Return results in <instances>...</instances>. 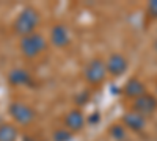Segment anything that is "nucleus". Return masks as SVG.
<instances>
[{
  "mask_svg": "<svg viewBox=\"0 0 157 141\" xmlns=\"http://www.w3.org/2000/svg\"><path fill=\"white\" fill-rule=\"evenodd\" d=\"M38 22H39L38 13L33 8H25L21 11V14L17 16V19L14 22V30H16V33L22 35V38L29 36L36 28Z\"/></svg>",
  "mask_w": 157,
  "mask_h": 141,
  "instance_id": "1",
  "label": "nucleus"
},
{
  "mask_svg": "<svg viewBox=\"0 0 157 141\" xmlns=\"http://www.w3.org/2000/svg\"><path fill=\"white\" fill-rule=\"evenodd\" d=\"M46 49V41L41 35L32 33L29 36H24L21 39V50L27 58H35Z\"/></svg>",
  "mask_w": 157,
  "mask_h": 141,
  "instance_id": "2",
  "label": "nucleus"
},
{
  "mask_svg": "<svg viewBox=\"0 0 157 141\" xmlns=\"http://www.w3.org/2000/svg\"><path fill=\"white\" fill-rule=\"evenodd\" d=\"M10 113H11L13 119H14L16 122H19V124H30L35 118V111L29 105L22 104V102L13 104L10 107Z\"/></svg>",
  "mask_w": 157,
  "mask_h": 141,
  "instance_id": "3",
  "label": "nucleus"
},
{
  "mask_svg": "<svg viewBox=\"0 0 157 141\" xmlns=\"http://www.w3.org/2000/svg\"><path fill=\"white\" fill-rule=\"evenodd\" d=\"M105 69H107V66L104 65L102 61H99V60L90 63L86 71H85L86 80L90 83H101L104 80V77H105Z\"/></svg>",
  "mask_w": 157,
  "mask_h": 141,
  "instance_id": "4",
  "label": "nucleus"
},
{
  "mask_svg": "<svg viewBox=\"0 0 157 141\" xmlns=\"http://www.w3.org/2000/svg\"><path fill=\"white\" fill-rule=\"evenodd\" d=\"M134 108L137 113L140 114H151L155 108H157V100L152 97V96H148V94H143L140 96L137 100H135V104H134Z\"/></svg>",
  "mask_w": 157,
  "mask_h": 141,
  "instance_id": "5",
  "label": "nucleus"
},
{
  "mask_svg": "<svg viewBox=\"0 0 157 141\" xmlns=\"http://www.w3.org/2000/svg\"><path fill=\"white\" fill-rule=\"evenodd\" d=\"M126 69H127V61H126V58H124L123 55L115 54V55H112V57L109 58V61H107V71H109L110 74H113V75H121Z\"/></svg>",
  "mask_w": 157,
  "mask_h": 141,
  "instance_id": "6",
  "label": "nucleus"
},
{
  "mask_svg": "<svg viewBox=\"0 0 157 141\" xmlns=\"http://www.w3.org/2000/svg\"><path fill=\"white\" fill-rule=\"evenodd\" d=\"M52 43H54L57 47H64L69 43V33L68 28L63 27V25H57L52 30Z\"/></svg>",
  "mask_w": 157,
  "mask_h": 141,
  "instance_id": "7",
  "label": "nucleus"
},
{
  "mask_svg": "<svg viewBox=\"0 0 157 141\" xmlns=\"http://www.w3.org/2000/svg\"><path fill=\"white\" fill-rule=\"evenodd\" d=\"M124 122L132 130H141L143 127H145V124H146V119H145L143 114H140L137 111H130V113H127L124 116Z\"/></svg>",
  "mask_w": 157,
  "mask_h": 141,
  "instance_id": "8",
  "label": "nucleus"
},
{
  "mask_svg": "<svg viewBox=\"0 0 157 141\" xmlns=\"http://www.w3.org/2000/svg\"><path fill=\"white\" fill-rule=\"evenodd\" d=\"M124 91H126L127 96L138 99L140 96L145 94V85H143L140 80H137V79H132V80H129L127 85L124 86Z\"/></svg>",
  "mask_w": 157,
  "mask_h": 141,
  "instance_id": "9",
  "label": "nucleus"
},
{
  "mask_svg": "<svg viewBox=\"0 0 157 141\" xmlns=\"http://www.w3.org/2000/svg\"><path fill=\"white\" fill-rule=\"evenodd\" d=\"M10 82L13 85H16V86H21V85H25V83H29L30 82V75L27 71H24V69H13L10 72Z\"/></svg>",
  "mask_w": 157,
  "mask_h": 141,
  "instance_id": "10",
  "label": "nucleus"
},
{
  "mask_svg": "<svg viewBox=\"0 0 157 141\" xmlns=\"http://www.w3.org/2000/svg\"><path fill=\"white\" fill-rule=\"evenodd\" d=\"M66 125L71 130H80L83 127V114L77 110L71 111L66 116Z\"/></svg>",
  "mask_w": 157,
  "mask_h": 141,
  "instance_id": "11",
  "label": "nucleus"
},
{
  "mask_svg": "<svg viewBox=\"0 0 157 141\" xmlns=\"http://www.w3.org/2000/svg\"><path fill=\"white\" fill-rule=\"evenodd\" d=\"M17 130L10 124L0 125V141H16Z\"/></svg>",
  "mask_w": 157,
  "mask_h": 141,
  "instance_id": "12",
  "label": "nucleus"
},
{
  "mask_svg": "<svg viewBox=\"0 0 157 141\" xmlns=\"http://www.w3.org/2000/svg\"><path fill=\"white\" fill-rule=\"evenodd\" d=\"M71 136H72L71 132L66 130V129H60V130H57V132L54 133V139H55V141H69Z\"/></svg>",
  "mask_w": 157,
  "mask_h": 141,
  "instance_id": "13",
  "label": "nucleus"
},
{
  "mask_svg": "<svg viewBox=\"0 0 157 141\" xmlns=\"http://www.w3.org/2000/svg\"><path fill=\"white\" fill-rule=\"evenodd\" d=\"M112 135L115 136V138H124V130H123V127H120V125H115L113 129H112Z\"/></svg>",
  "mask_w": 157,
  "mask_h": 141,
  "instance_id": "14",
  "label": "nucleus"
},
{
  "mask_svg": "<svg viewBox=\"0 0 157 141\" xmlns=\"http://www.w3.org/2000/svg\"><path fill=\"white\" fill-rule=\"evenodd\" d=\"M149 11L152 13L154 16H157V0H154V2L149 3Z\"/></svg>",
  "mask_w": 157,
  "mask_h": 141,
  "instance_id": "15",
  "label": "nucleus"
},
{
  "mask_svg": "<svg viewBox=\"0 0 157 141\" xmlns=\"http://www.w3.org/2000/svg\"><path fill=\"white\" fill-rule=\"evenodd\" d=\"M155 50H157V43H155Z\"/></svg>",
  "mask_w": 157,
  "mask_h": 141,
  "instance_id": "16",
  "label": "nucleus"
}]
</instances>
